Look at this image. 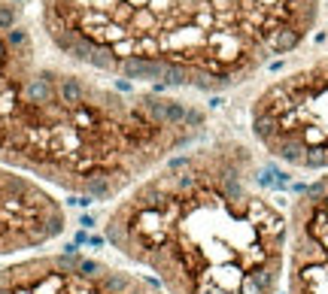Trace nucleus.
<instances>
[{
	"label": "nucleus",
	"instance_id": "nucleus-1",
	"mask_svg": "<svg viewBox=\"0 0 328 294\" xmlns=\"http://www.w3.org/2000/svg\"><path fill=\"white\" fill-rule=\"evenodd\" d=\"M204 128L201 106L76 64L40 18L0 0V164L82 200H119Z\"/></svg>",
	"mask_w": 328,
	"mask_h": 294
},
{
	"label": "nucleus",
	"instance_id": "nucleus-2",
	"mask_svg": "<svg viewBox=\"0 0 328 294\" xmlns=\"http://www.w3.org/2000/svg\"><path fill=\"white\" fill-rule=\"evenodd\" d=\"M103 237L164 294H277L289 215L237 140L189 146L128 188Z\"/></svg>",
	"mask_w": 328,
	"mask_h": 294
},
{
	"label": "nucleus",
	"instance_id": "nucleus-3",
	"mask_svg": "<svg viewBox=\"0 0 328 294\" xmlns=\"http://www.w3.org/2000/svg\"><path fill=\"white\" fill-rule=\"evenodd\" d=\"M40 24L76 64L146 91H222L265 64L246 0H43Z\"/></svg>",
	"mask_w": 328,
	"mask_h": 294
},
{
	"label": "nucleus",
	"instance_id": "nucleus-4",
	"mask_svg": "<svg viewBox=\"0 0 328 294\" xmlns=\"http://www.w3.org/2000/svg\"><path fill=\"white\" fill-rule=\"evenodd\" d=\"M252 137L280 164L328 170V58L289 73L259 94Z\"/></svg>",
	"mask_w": 328,
	"mask_h": 294
},
{
	"label": "nucleus",
	"instance_id": "nucleus-5",
	"mask_svg": "<svg viewBox=\"0 0 328 294\" xmlns=\"http://www.w3.org/2000/svg\"><path fill=\"white\" fill-rule=\"evenodd\" d=\"M0 294H164L146 273L82 252H36L0 264Z\"/></svg>",
	"mask_w": 328,
	"mask_h": 294
},
{
	"label": "nucleus",
	"instance_id": "nucleus-6",
	"mask_svg": "<svg viewBox=\"0 0 328 294\" xmlns=\"http://www.w3.org/2000/svg\"><path fill=\"white\" fill-rule=\"evenodd\" d=\"M70 215L58 191L0 164V264L27 258L67 234Z\"/></svg>",
	"mask_w": 328,
	"mask_h": 294
},
{
	"label": "nucleus",
	"instance_id": "nucleus-7",
	"mask_svg": "<svg viewBox=\"0 0 328 294\" xmlns=\"http://www.w3.org/2000/svg\"><path fill=\"white\" fill-rule=\"evenodd\" d=\"M286 294H328V173L289 212Z\"/></svg>",
	"mask_w": 328,
	"mask_h": 294
},
{
	"label": "nucleus",
	"instance_id": "nucleus-8",
	"mask_svg": "<svg viewBox=\"0 0 328 294\" xmlns=\"http://www.w3.org/2000/svg\"><path fill=\"white\" fill-rule=\"evenodd\" d=\"M246 3L268 36L271 55H283L295 49L310 30L319 0H246Z\"/></svg>",
	"mask_w": 328,
	"mask_h": 294
}]
</instances>
